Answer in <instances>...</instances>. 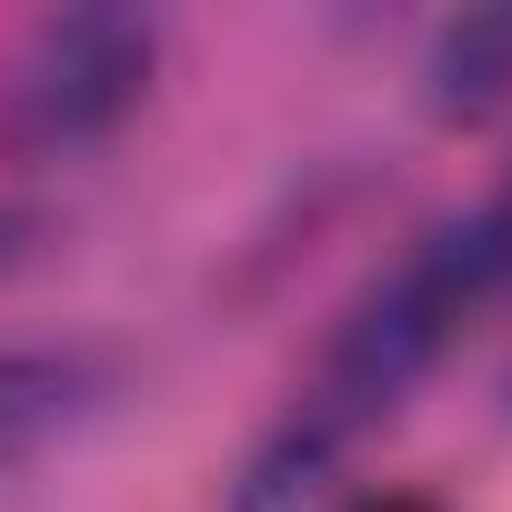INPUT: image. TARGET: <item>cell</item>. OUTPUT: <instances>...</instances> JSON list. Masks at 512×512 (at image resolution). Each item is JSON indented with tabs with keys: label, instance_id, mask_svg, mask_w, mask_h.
<instances>
[{
	"label": "cell",
	"instance_id": "1",
	"mask_svg": "<svg viewBox=\"0 0 512 512\" xmlns=\"http://www.w3.org/2000/svg\"><path fill=\"white\" fill-rule=\"evenodd\" d=\"M512 292V181L452 221H432L402 262L352 302V322L332 332V352L312 362V382L292 392V412L272 422V442L251 452L241 512H292L372 422H392L442 362L452 342Z\"/></svg>",
	"mask_w": 512,
	"mask_h": 512
},
{
	"label": "cell",
	"instance_id": "2",
	"mask_svg": "<svg viewBox=\"0 0 512 512\" xmlns=\"http://www.w3.org/2000/svg\"><path fill=\"white\" fill-rule=\"evenodd\" d=\"M151 61H161V31L141 11H51V21H31L11 71H0L11 141L81 151V141L121 131L151 91Z\"/></svg>",
	"mask_w": 512,
	"mask_h": 512
},
{
	"label": "cell",
	"instance_id": "3",
	"mask_svg": "<svg viewBox=\"0 0 512 512\" xmlns=\"http://www.w3.org/2000/svg\"><path fill=\"white\" fill-rule=\"evenodd\" d=\"M101 372L81 352H0V472L41 462L81 412H91Z\"/></svg>",
	"mask_w": 512,
	"mask_h": 512
},
{
	"label": "cell",
	"instance_id": "4",
	"mask_svg": "<svg viewBox=\"0 0 512 512\" xmlns=\"http://www.w3.org/2000/svg\"><path fill=\"white\" fill-rule=\"evenodd\" d=\"M342 512H442V502H422V492H352Z\"/></svg>",
	"mask_w": 512,
	"mask_h": 512
}]
</instances>
